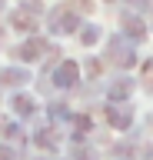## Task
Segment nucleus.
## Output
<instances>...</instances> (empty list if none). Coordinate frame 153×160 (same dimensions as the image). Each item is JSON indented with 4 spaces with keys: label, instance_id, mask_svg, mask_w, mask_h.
I'll return each instance as SVG.
<instances>
[{
    "label": "nucleus",
    "instance_id": "1",
    "mask_svg": "<svg viewBox=\"0 0 153 160\" xmlns=\"http://www.w3.org/2000/svg\"><path fill=\"white\" fill-rule=\"evenodd\" d=\"M107 50H110V63H117V67H133V63H136L133 40H127L123 33H120V37H110V40H107Z\"/></svg>",
    "mask_w": 153,
    "mask_h": 160
},
{
    "label": "nucleus",
    "instance_id": "2",
    "mask_svg": "<svg viewBox=\"0 0 153 160\" xmlns=\"http://www.w3.org/2000/svg\"><path fill=\"white\" fill-rule=\"evenodd\" d=\"M47 50H50V43H47V40L33 37V40H27V43H20L13 53H17V60H23V63H33V60H40Z\"/></svg>",
    "mask_w": 153,
    "mask_h": 160
},
{
    "label": "nucleus",
    "instance_id": "3",
    "mask_svg": "<svg viewBox=\"0 0 153 160\" xmlns=\"http://www.w3.org/2000/svg\"><path fill=\"white\" fill-rule=\"evenodd\" d=\"M50 23H53L57 33H73V30L80 27V17H77L73 10H67V7H57V10L50 13Z\"/></svg>",
    "mask_w": 153,
    "mask_h": 160
},
{
    "label": "nucleus",
    "instance_id": "4",
    "mask_svg": "<svg viewBox=\"0 0 153 160\" xmlns=\"http://www.w3.org/2000/svg\"><path fill=\"white\" fill-rule=\"evenodd\" d=\"M107 123L117 130H127L133 123V107H127V103H107Z\"/></svg>",
    "mask_w": 153,
    "mask_h": 160
},
{
    "label": "nucleus",
    "instance_id": "5",
    "mask_svg": "<svg viewBox=\"0 0 153 160\" xmlns=\"http://www.w3.org/2000/svg\"><path fill=\"white\" fill-rule=\"evenodd\" d=\"M77 80H80V67H77L73 60H63L60 67L53 70V83H57V87H73Z\"/></svg>",
    "mask_w": 153,
    "mask_h": 160
},
{
    "label": "nucleus",
    "instance_id": "6",
    "mask_svg": "<svg viewBox=\"0 0 153 160\" xmlns=\"http://www.w3.org/2000/svg\"><path fill=\"white\" fill-rule=\"evenodd\" d=\"M143 33H146V30H143V20L127 13V17H123V37L127 40H143Z\"/></svg>",
    "mask_w": 153,
    "mask_h": 160
},
{
    "label": "nucleus",
    "instance_id": "7",
    "mask_svg": "<svg viewBox=\"0 0 153 160\" xmlns=\"http://www.w3.org/2000/svg\"><path fill=\"white\" fill-rule=\"evenodd\" d=\"M23 80H30V73L20 67H3L0 70V83H7V87H20Z\"/></svg>",
    "mask_w": 153,
    "mask_h": 160
},
{
    "label": "nucleus",
    "instance_id": "8",
    "mask_svg": "<svg viewBox=\"0 0 153 160\" xmlns=\"http://www.w3.org/2000/svg\"><path fill=\"white\" fill-rule=\"evenodd\" d=\"M10 23L17 30H27V33H33V27H37V20L27 13V10H17V13H10Z\"/></svg>",
    "mask_w": 153,
    "mask_h": 160
},
{
    "label": "nucleus",
    "instance_id": "9",
    "mask_svg": "<svg viewBox=\"0 0 153 160\" xmlns=\"http://www.w3.org/2000/svg\"><path fill=\"white\" fill-rule=\"evenodd\" d=\"M13 110H17L20 117H30L33 110H37V103H33V97H23V93H17V97H13Z\"/></svg>",
    "mask_w": 153,
    "mask_h": 160
},
{
    "label": "nucleus",
    "instance_id": "10",
    "mask_svg": "<svg viewBox=\"0 0 153 160\" xmlns=\"http://www.w3.org/2000/svg\"><path fill=\"white\" fill-rule=\"evenodd\" d=\"M130 90H133V80H127V77H123V80H117V83L107 90V97H110V100H120V97H127Z\"/></svg>",
    "mask_w": 153,
    "mask_h": 160
},
{
    "label": "nucleus",
    "instance_id": "11",
    "mask_svg": "<svg viewBox=\"0 0 153 160\" xmlns=\"http://www.w3.org/2000/svg\"><path fill=\"white\" fill-rule=\"evenodd\" d=\"M37 143H40V147H57V130H37Z\"/></svg>",
    "mask_w": 153,
    "mask_h": 160
},
{
    "label": "nucleus",
    "instance_id": "12",
    "mask_svg": "<svg viewBox=\"0 0 153 160\" xmlns=\"http://www.w3.org/2000/svg\"><path fill=\"white\" fill-rule=\"evenodd\" d=\"M97 40H100V27H87V30L80 33V43H87V47H93Z\"/></svg>",
    "mask_w": 153,
    "mask_h": 160
},
{
    "label": "nucleus",
    "instance_id": "13",
    "mask_svg": "<svg viewBox=\"0 0 153 160\" xmlns=\"http://www.w3.org/2000/svg\"><path fill=\"white\" fill-rule=\"evenodd\" d=\"M63 113H67L63 103H50V120H53V117H63Z\"/></svg>",
    "mask_w": 153,
    "mask_h": 160
},
{
    "label": "nucleus",
    "instance_id": "14",
    "mask_svg": "<svg viewBox=\"0 0 153 160\" xmlns=\"http://www.w3.org/2000/svg\"><path fill=\"white\" fill-rule=\"evenodd\" d=\"M0 160H17V153L10 147H0Z\"/></svg>",
    "mask_w": 153,
    "mask_h": 160
},
{
    "label": "nucleus",
    "instance_id": "15",
    "mask_svg": "<svg viewBox=\"0 0 153 160\" xmlns=\"http://www.w3.org/2000/svg\"><path fill=\"white\" fill-rule=\"evenodd\" d=\"M130 3H136V7H146V3H150V0H130Z\"/></svg>",
    "mask_w": 153,
    "mask_h": 160
},
{
    "label": "nucleus",
    "instance_id": "16",
    "mask_svg": "<svg viewBox=\"0 0 153 160\" xmlns=\"http://www.w3.org/2000/svg\"><path fill=\"white\" fill-rule=\"evenodd\" d=\"M27 3H30V7H37V0H23V7H27Z\"/></svg>",
    "mask_w": 153,
    "mask_h": 160
},
{
    "label": "nucleus",
    "instance_id": "17",
    "mask_svg": "<svg viewBox=\"0 0 153 160\" xmlns=\"http://www.w3.org/2000/svg\"><path fill=\"white\" fill-rule=\"evenodd\" d=\"M0 7H3V0H0Z\"/></svg>",
    "mask_w": 153,
    "mask_h": 160
}]
</instances>
